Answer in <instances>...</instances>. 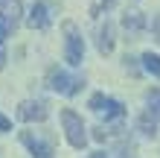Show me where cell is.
I'll use <instances>...</instances> for the list:
<instances>
[{"instance_id":"3","label":"cell","mask_w":160,"mask_h":158,"mask_svg":"<svg viewBox=\"0 0 160 158\" xmlns=\"http://www.w3.org/2000/svg\"><path fill=\"white\" fill-rule=\"evenodd\" d=\"M82 85H84L82 76H70V73H64V70H50V88L64 94V97H76L82 91Z\"/></svg>"},{"instance_id":"14","label":"cell","mask_w":160,"mask_h":158,"mask_svg":"<svg viewBox=\"0 0 160 158\" xmlns=\"http://www.w3.org/2000/svg\"><path fill=\"white\" fill-rule=\"evenodd\" d=\"M119 158H134V144H122L119 146Z\"/></svg>"},{"instance_id":"4","label":"cell","mask_w":160,"mask_h":158,"mask_svg":"<svg viewBox=\"0 0 160 158\" xmlns=\"http://www.w3.org/2000/svg\"><path fill=\"white\" fill-rule=\"evenodd\" d=\"M47 103L44 100H26V103H21V108H18V117L26 120V123H41V120H47Z\"/></svg>"},{"instance_id":"19","label":"cell","mask_w":160,"mask_h":158,"mask_svg":"<svg viewBox=\"0 0 160 158\" xmlns=\"http://www.w3.org/2000/svg\"><path fill=\"white\" fill-rule=\"evenodd\" d=\"M6 35H9V26H6V21H0V41H3Z\"/></svg>"},{"instance_id":"5","label":"cell","mask_w":160,"mask_h":158,"mask_svg":"<svg viewBox=\"0 0 160 158\" xmlns=\"http://www.w3.org/2000/svg\"><path fill=\"white\" fill-rule=\"evenodd\" d=\"M21 15H23L21 0H0V21H6L9 30H15V26H18Z\"/></svg>"},{"instance_id":"12","label":"cell","mask_w":160,"mask_h":158,"mask_svg":"<svg viewBox=\"0 0 160 158\" xmlns=\"http://www.w3.org/2000/svg\"><path fill=\"white\" fill-rule=\"evenodd\" d=\"M140 132L148 135V138H154L157 135V120H152L148 114H143V117H140Z\"/></svg>"},{"instance_id":"18","label":"cell","mask_w":160,"mask_h":158,"mask_svg":"<svg viewBox=\"0 0 160 158\" xmlns=\"http://www.w3.org/2000/svg\"><path fill=\"white\" fill-rule=\"evenodd\" d=\"M152 30H154V38H157V44H160V15L154 18V24H152Z\"/></svg>"},{"instance_id":"6","label":"cell","mask_w":160,"mask_h":158,"mask_svg":"<svg viewBox=\"0 0 160 158\" xmlns=\"http://www.w3.org/2000/svg\"><path fill=\"white\" fill-rule=\"evenodd\" d=\"M21 141H23L26 150L32 152V158H52V150H50L44 141H38L32 132H21Z\"/></svg>"},{"instance_id":"16","label":"cell","mask_w":160,"mask_h":158,"mask_svg":"<svg viewBox=\"0 0 160 158\" xmlns=\"http://www.w3.org/2000/svg\"><path fill=\"white\" fill-rule=\"evenodd\" d=\"M125 70L131 73V76H140V68L134 64V59H128V56H125Z\"/></svg>"},{"instance_id":"11","label":"cell","mask_w":160,"mask_h":158,"mask_svg":"<svg viewBox=\"0 0 160 158\" xmlns=\"http://www.w3.org/2000/svg\"><path fill=\"white\" fill-rule=\"evenodd\" d=\"M143 70H148L152 76L160 79V56L157 53H143Z\"/></svg>"},{"instance_id":"8","label":"cell","mask_w":160,"mask_h":158,"mask_svg":"<svg viewBox=\"0 0 160 158\" xmlns=\"http://www.w3.org/2000/svg\"><path fill=\"white\" fill-rule=\"evenodd\" d=\"M96 47H99L102 56H111V53H114V24H111L108 18H105V24L99 26V44H96Z\"/></svg>"},{"instance_id":"2","label":"cell","mask_w":160,"mask_h":158,"mask_svg":"<svg viewBox=\"0 0 160 158\" xmlns=\"http://www.w3.org/2000/svg\"><path fill=\"white\" fill-rule=\"evenodd\" d=\"M64 32H67V44H64V59H67V64H73V68H79L82 59H84V38L79 35L76 24L67 21L64 24Z\"/></svg>"},{"instance_id":"1","label":"cell","mask_w":160,"mask_h":158,"mask_svg":"<svg viewBox=\"0 0 160 158\" xmlns=\"http://www.w3.org/2000/svg\"><path fill=\"white\" fill-rule=\"evenodd\" d=\"M61 126H64L67 144L73 146V150H84V144H88V129H84L82 117H79L73 108H64V111H61Z\"/></svg>"},{"instance_id":"17","label":"cell","mask_w":160,"mask_h":158,"mask_svg":"<svg viewBox=\"0 0 160 158\" xmlns=\"http://www.w3.org/2000/svg\"><path fill=\"white\" fill-rule=\"evenodd\" d=\"M0 132H12V120L6 114H0Z\"/></svg>"},{"instance_id":"20","label":"cell","mask_w":160,"mask_h":158,"mask_svg":"<svg viewBox=\"0 0 160 158\" xmlns=\"http://www.w3.org/2000/svg\"><path fill=\"white\" fill-rule=\"evenodd\" d=\"M90 158H108V155H105V152H93Z\"/></svg>"},{"instance_id":"13","label":"cell","mask_w":160,"mask_h":158,"mask_svg":"<svg viewBox=\"0 0 160 158\" xmlns=\"http://www.w3.org/2000/svg\"><path fill=\"white\" fill-rule=\"evenodd\" d=\"M146 114L152 120H160V94H157V91L148 97V111H146Z\"/></svg>"},{"instance_id":"15","label":"cell","mask_w":160,"mask_h":158,"mask_svg":"<svg viewBox=\"0 0 160 158\" xmlns=\"http://www.w3.org/2000/svg\"><path fill=\"white\" fill-rule=\"evenodd\" d=\"M108 135H111V132H105V126H99V129H93V138H96L99 144H105V141H108Z\"/></svg>"},{"instance_id":"21","label":"cell","mask_w":160,"mask_h":158,"mask_svg":"<svg viewBox=\"0 0 160 158\" xmlns=\"http://www.w3.org/2000/svg\"><path fill=\"white\" fill-rule=\"evenodd\" d=\"M108 3H111V0H108Z\"/></svg>"},{"instance_id":"7","label":"cell","mask_w":160,"mask_h":158,"mask_svg":"<svg viewBox=\"0 0 160 158\" xmlns=\"http://www.w3.org/2000/svg\"><path fill=\"white\" fill-rule=\"evenodd\" d=\"M96 114H105V120H119V117H125V108H122L119 100L102 97V103H99V108H96Z\"/></svg>"},{"instance_id":"10","label":"cell","mask_w":160,"mask_h":158,"mask_svg":"<svg viewBox=\"0 0 160 158\" xmlns=\"http://www.w3.org/2000/svg\"><path fill=\"white\" fill-rule=\"evenodd\" d=\"M122 26H125L128 32H143L146 30V15L137 12V9H131V12L122 15Z\"/></svg>"},{"instance_id":"9","label":"cell","mask_w":160,"mask_h":158,"mask_svg":"<svg viewBox=\"0 0 160 158\" xmlns=\"http://www.w3.org/2000/svg\"><path fill=\"white\" fill-rule=\"evenodd\" d=\"M26 24H29V30H47V24H50L47 6H44V3H35V6L29 9V18H26Z\"/></svg>"}]
</instances>
